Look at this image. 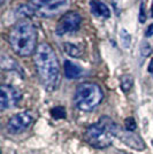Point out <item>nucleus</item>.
<instances>
[{
    "instance_id": "nucleus-1",
    "label": "nucleus",
    "mask_w": 153,
    "mask_h": 154,
    "mask_svg": "<svg viewBox=\"0 0 153 154\" xmlns=\"http://www.w3.org/2000/svg\"><path fill=\"white\" fill-rule=\"evenodd\" d=\"M33 62L39 81L45 90L50 92L57 90L60 84L61 75L59 61L52 46L47 43L39 44L33 55Z\"/></svg>"
},
{
    "instance_id": "nucleus-2",
    "label": "nucleus",
    "mask_w": 153,
    "mask_h": 154,
    "mask_svg": "<svg viewBox=\"0 0 153 154\" xmlns=\"http://www.w3.org/2000/svg\"><path fill=\"white\" fill-rule=\"evenodd\" d=\"M38 33L36 26L28 20H21L9 32L11 47L19 57H30L37 50Z\"/></svg>"
},
{
    "instance_id": "nucleus-3",
    "label": "nucleus",
    "mask_w": 153,
    "mask_h": 154,
    "mask_svg": "<svg viewBox=\"0 0 153 154\" xmlns=\"http://www.w3.org/2000/svg\"><path fill=\"white\" fill-rule=\"evenodd\" d=\"M119 132L116 123L108 116H102L96 123L91 124L84 132L85 141L96 148H106L113 143Z\"/></svg>"
},
{
    "instance_id": "nucleus-4",
    "label": "nucleus",
    "mask_w": 153,
    "mask_h": 154,
    "mask_svg": "<svg viewBox=\"0 0 153 154\" xmlns=\"http://www.w3.org/2000/svg\"><path fill=\"white\" fill-rule=\"evenodd\" d=\"M71 0H29L17 8L20 16H36L51 19L64 13L69 7Z\"/></svg>"
},
{
    "instance_id": "nucleus-5",
    "label": "nucleus",
    "mask_w": 153,
    "mask_h": 154,
    "mask_svg": "<svg viewBox=\"0 0 153 154\" xmlns=\"http://www.w3.org/2000/svg\"><path fill=\"white\" fill-rule=\"evenodd\" d=\"M104 93L101 88L92 82H84L76 88L74 103L80 110L91 112L102 101Z\"/></svg>"
},
{
    "instance_id": "nucleus-6",
    "label": "nucleus",
    "mask_w": 153,
    "mask_h": 154,
    "mask_svg": "<svg viewBox=\"0 0 153 154\" xmlns=\"http://www.w3.org/2000/svg\"><path fill=\"white\" fill-rule=\"evenodd\" d=\"M82 23V17L77 12H68L62 15L59 20L55 28V33L58 36H64L70 32H75L80 29Z\"/></svg>"
},
{
    "instance_id": "nucleus-7",
    "label": "nucleus",
    "mask_w": 153,
    "mask_h": 154,
    "mask_svg": "<svg viewBox=\"0 0 153 154\" xmlns=\"http://www.w3.org/2000/svg\"><path fill=\"white\" fill-rule=\"evenodd\" d=\"M32 121H33V116L31 115V113L22 112L9 119L7 123V130L13 135H17L29 128Z\"/></svg>"
},
{
    "instance_id": "nucleus-8",
    "label": "nucleus",
    "mask_w": 153,
    "mask_h": 154,
    "mask_svg": "<svg viewBox=\"0 0 153 154\" xmlns=\"http://www.w3.org/2000/svg\"><path fill=\"white\" fill-rule=\"evenodd\" d=\"M21 99V93L14 86L1 85L0 88V108L2 110L13 108L19 103Z\"/></svg>"
},
{
    "instance_id": "nucleus-9",
    "label": "nucleus",
    "mask_w": 153,
    "mask_h": 154,
    "mask_svg": "<svg viewBox=\"0 0 153 154\" xmlns=\"http://www.w3.org/2000/svg\"><path fill=\"white\" fill-rule=\"evenodd\" d=\"M90 9H91V13L95 16H98V17L108 19L111 16L109 8L107 7L106 4H104L100 0H91L90 1Z\"/></svg>"
},
{
    "instance_id": "nucleus-10",
    "label": "nucleus",
    "mask_w": 153,
    "mask_h": 154,
    "mask_svg": "<svg viewBox=\"0 0 153 154\" xmlns=\"http://www.w3.org/2000/svg\"><path fill=\"white\" fill-rule=\"evenodd\" d=\"M82 68L78 64L71 62L69 60L64 61V76L67 77L68 79H75L82 75Z\"/></svg>"
},
{
    "instance_id": "nucleus-11",
    "label": "nucleus",
    "mask_w": 153,
    "mask_h": 154,
    "mask_svg": "<svg viewBox=\"0 0 153 154\" xmlns=\"http://www.w3.org/2000/svg\"><path fill=\"white\" fill-rule=\"evenodd\" d=\"M64 51H66V53L69 54L70 57H73V58H80L82 55V50L77 45L70 44V43H64Z\"/></svg>"
},
{
    "instance_id": "nucleus-12",
    "label": "nucleus",
    "mask_w": 153,
    "mask_h": 154,
    "mask_svg": "<svg viewBox=\"0 0 153 154\" xmlns=\"http://www.w3.org/2000/svg\"><path fill=\"white\" fill-rule=\"evenodd\" d=\"M120 84H121L122 90L124 92H128V91H130V89L134 85V79L130 75H123L120 79Z\"/></svg>"
},
{
    "instance_id": "nucleus-13",
    "label": "nucleus",
    "mask_w": 153,
    "mask_h": 154,
    "mask_svg": "<svg viewBox=\"0 0 153 154\" xmlns=\"http://www.w3.org/2000/svg\"><path fill=\"white\" fill-rule=\"evenodd\" d=\"M120 40H121V44L124 48H129L131 45V35L126 29H122L120 31Z\"/></svg>"
},
{
    "instance_id": "nucleus-14",
    "label": "nucleus",
    "mask_w": 153,
    "mask_h": 154,
    "mask_svg": "<svg viewBox=\"0 0 153 154\" xmlns=\"http://www.w3.org/2000/svg\"><path fill=\"white\" fill-rule=\"evenodd\" d=\"M13 66L14 67H17V64H16V62L14 61L13 59L8 58L6 55L1 57V68L4 70H12V69H14Z\"/></svg>"
},
{
    "instance_id": "nucleus-15",
    "label": "nucleus",
    "mask_w": 153,
    "mask_h": 154,
    "mask_svg": "<svg viewBox=\"0 0 153 154\" xmlns=\"http://www.w3.org/2000/svg\"><path fill=\"white\" fill-rule=\"evenodd\" d=\"M51 115L53 119L59 120V119H64L66 117V109L62 106H57L51 109Z\"/></svg>"
},
{
    "instance_id": "nucleus-16",
    "label": "nucleus",
    "mask_w": 153,
    "mask_h": 154,
    "mask_svg": "<svg viewBox=\"0 0 153 154\" xmlns=\"http://www.w3.org/2000/svg\"><path fill=\"white\" fill-rule=\"evenodd\" d=\"M127 137H128V140H123V141L127 144L128 146H131V147H134L133 144H138V141H139V143L143 141L138 136L134 135V134H129V135H127ZM138 145H139V144H138ZM140 145H144V144H140ZM140 147H142V146H140ZM142 148H144V147H142Z\"/></svg>"
},
{
    "instance_id": "nucleus-17",
    "label": "nucleus",
    "mask_w": 153,
    "mask_h": 154,
    "mask_svg": "<svg viewBox=\"0 0 153 154\" xmlns=\"http://www.w3.org/2000/svg\"><path fill=\"white\" fill-rule=\"evenodd\" d=\"M151 45H150V43H147L146 40H144L142 44H140V53H142V55L143 57H148L150 54H151Z\"/></svg>"
},
{
    "instance_id": "nucleus-18",
    "label": "nucleus",
    "mask_w": 153,
    "mask_h": 154,
    "mask_svg": "<svg viewBox=\"0 0 153 154\" xmlns=\"http://www.w3.org/2000/svg\"><path fill=\"white\" fill-rule=\"evenodd\" d=\"M124 125H126V129H127L128 131L130 132V131H135L136 130V122H135V120L133 119V117H128V119H126V121H124Z\"/></svg>"
},
{
    "instance_id": "nucleus-19",
    "label": "nucleus",
    "mask_w": 153,
    "mask_h": 154,
    "mask_svg": "<svg viewBox=\"0 0 153 154\" xmlns=\"http://www.w3.org/2000/svg\"><path fill=\"white\" fill-rule=\"evenodd\" d=\"M138 20H139L140 23H145L146 22V13H145V5H144V2H140Z\"/></svg>"
},
{
    "instance_id": "nucleus-20",
    "label": "nucleus",
    "mask_w": 153,
    "mask_h": 154,
    "mask_svg": "<svg viewBox=\"0 0 153 154\" xmlns=\"http://www.w3.org/2000/svg\"><path fill=\"white\" fill-rule=\"evenodd\" d=\"M112 1V6L114 8V12L116 15H120L121 13V4L122 0H111Z\"/></svg>"
},
{
    "instance_id": "nucleus-21",
    "label": "nucleus",
    "mask_w": 153,
    "mask_h": 154,
    "mask_svg": "<svg viewBox=\"0 0 153 154\" xmlns=\"http://www.w3.org/2000/svg\"><path fill=\"white\" fill-rule=\"evenodd\" d=\"M153 36V23L152 24H150L148 26V28L146 29V32H145V37H152Z\"/></svg>"
},
{
    "instance_id": "nucleus-22",
    "label": "nucleus",
    "mask_w": 153,
    "mask_h": 154,
    "mask_svg": "<svg viewBox=\"0 0 153 154\" xmlns=\"http://www.w3.org/2000/svg\"><path fill=\"white\" fill-rule=\"evenodd\" d=\"M147 70H148V72L151 74L153 76V59L151 60V62H150V64H148V68H147Z\"/></svg>"
},
{
    "instance_id": "nucleus-23",
    "label": "nucleus",
    "mask_w": 153,
    "mask_h": 154,
    "mask_svg": "<svg viewBox=\"0 0 153 154\" xmlns=\"http://www.w3.org/2000/svg\"><path fill=\"white\" fill-rule=\"evenodd\" d=\"M152 12H153V6H152Z\"/></svg>"
}]
</instances>
